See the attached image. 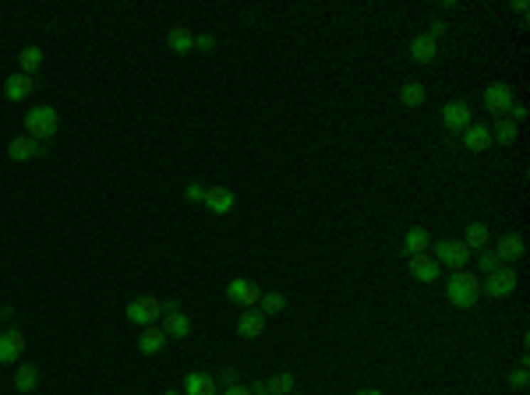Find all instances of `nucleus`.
I'll use <instances>...</instances> for the list:
<instances>
[{
	"label": "nucleus",
	"mask_w": 530,
	"mask_h": 395,
	"mask_svg": "<svg viewBox=\"0 0 530 395\" xmlns=\"http://www.w3.org/2000/svg\"><path fill=\"white\" fill-rule=\"evenodd\" d=\"M445 296H449V303H452V307L470 310V307L481 300V276H477V272H467V269L452 272V276H449V283H445Z\"/></svg>",
	"instance_id": "nucleus-1"
},
{
	"label": "nucleus",
	"mask_w": 530,
	"mask_h": 395,
	"mask_svg": "<svg viewBox=\"0 0 530 395\" xmlns=\"http://www.w3.org/2000/svg\"><path fill=\"white\" fill-rule=\"evenodd\" d=\"M170 310H181L177 307V300H159V296H134L127 307H124V318L131 321V325H152L156 318H163V314H170Z\"/></svg>",
	"instance_id": "nucleus-2"
},
{
	"label": "nucleus",
	"mask_w": 530,
	"mask_h": 395,
	"mask_svg": "<svg viewBox=\"0 0 530 395\" xmlns=\"http://www.w3.org/2000/svg\"><path fill=\"white\" fill-rule=\"evenodd\" d=\"M431 258L438 261V269H449V272H460L467 269V261L474 258V251L463 244V240H452V237H442L431 244Z\"/></svg>",
	"instance_id": "nucleus-3"
},
{
	"label": "nucleus",
	"mask_w": 530,
	"mask_h": 395,
	"mask_svg": "<svg viewBox=\"0 0 530 395\" xmlns=\"http://www.w3.org/2000/svg\"><path fill=\"white\" fill-rule=\"evenodd\" d=\"M57 127H60V117H57L53 106H32L25 113V134L36 138V141H50L57 134Z\"/></svg>",
	"instance_id": "nucleus-4"
},
{
	"label": "nucleus",
	"mask_w": 530,
	"mask_h": 395,
	"mask_svg": "<svg viewBox=\"0 0 530 395\" xmlns=\"http://www.w3.org/2000/svg\"><path fill=\"white\" fill-rule=\"evenodd\" d=\"M484 109L495 117V120H502V117H509V109H513V102H516V96H513V85H506V82H492L488 89H484Z\"/></svg>",
	"instance_id": "nucleus-5"
},
{
	"label": "nucleus",
	"mask_w": 530,
	"mask_h": 395,
	"mask_svg": "<svg viewBox=\"0 0 530 395\" xmlns=\"http://www.w3.org/2000/svg\"><path fill=\"white\" fill-rule=\"evenodd\" d=\"M470 124H474V109H470L467 99H456V102H445V106H442V127H445L449 134H460V131H467Z\"/></svg>",
	"instance_id": "nucleus-6"
},
{
	"label": "nucleus",
	"mask_w": 530,
	"mask_h": 395,
	"mask_svg": "<svg viewBox=\"0 0 530 395\" xmlns=\"http://www.w3.org/2000/svg\"><path fill=\"white\" fill-rule=\"evenodd\" d=\"M516 272L513 269H499V272H492V276H484L481 279V293L488 296H509L513 290H516Z\"/></svg>",
	"instance_id": "nucleus-7"
},
{
	"label": "nucleus",
	"mask_w": 530,
	"mask_h": 395,
	"mask_svg": "<svg viewBox=\"0 0 530 395\" xmlns=\"http://www.w3.org/2000/svg\"><path fill=\"white\" fill-rule=\"evenodd\" d=\"M226 300H233V303H240V307H258L262 290H258V283H251V279H230V283H226Z\"/></svg>",
	"instance_id": "nucleus-8"
},
{
	"label": "nucleus",
	"mask_w": 530,
	"mask_h": 395,
	"mask_svg": "<svg viewBox=\"0 0 530 395\" xmlns=\"http://www.w3.org/2000/svg\"><path fill=\"white\" fill-rule=\"evenodd\" d=\"M524 254H527V244H524L520 233H506V237L495 244V258H499L502 265H513V261H520Z\"/></svg>",
	"instance_id": "nucleus-9"
},
{
	"label": "nucleus",
	"mask_w": 530,
	"mask_h": 395,
	"mask_svg": "<svg viewBox=\"0 0 530 395\" xmlns=\"http://www.w3.org/2000/svg\"><path fill=\"white\" fill-rule=\"evenodd\" d=\"M21 353H25V335L18 328L0 332V364H18Z\"/></svg>",
	"instance_id": "nucleus-10"
},
{
	"label": "nucleus",
	"mask_w": 530,
	"mask_h": 395,
	"mask_svg": "<svg viewBox=\"0 0 530 395\" xmlns=\"http://www.w3.org/2000/svg\"><path fill=\"white\" fill-rule=\"evenodd\" d=\"M431 251V233L424 229V226H410L407 233H403V247H400V254H428Z\"/></svg>",
	"instance_id": "nucleus-11"
},
{
	"label": "nucleus",
	"mask_w": 530,
	"mask_h": 395,
	"mask_svg": "<svg viewBox=\"0 0 530 395\" xmlns=\"http://www.w3.org/2000/svg\"><path fill=\"white\" fill-rule=\"evenodd\" d=\"M410 276L418 283H438L442 269H438V261L431 254H410Z\"/></svg>",
	"instance_id": "nucleus-12"
},
{
	"label": "nucleus",
	"mask_w": 530,
	"mask_h": 395,
	"mask_svg": "<svg viewBox=\"0 0 530 395\" xmlns=\"http://www.w3.org/2000/svg\"><path fill=\"white\" fill-rule=\"evenodd\" d=\"M410 60H414V64H435V60H438V43H435L428 32H421V36L410 39Z\"/></svg>",
	"instance_id": "nucleus-13"
},
{
	"label": "nucleus",
	"mask_w": 530,
	"mask_h": 395,
	"mask_svg": "<svg viewBox=\"0 0 530 395\" xmlns=\"http://www.w3.org/2000/svg\"><path fill=\"white\" fill-rule=\"evenodd\" d=\"M166 342H170V335H166L159 325H145V332H142V339H138V353H142V357H156Z\"/></svg>",
	"instance_id": "nucleus-14"
},
{
	"label": "nucleus",
	"mask_w": 530,
	"mask_h": 395,
	"mask_svg": "<svg viewBox=\"0 0 530 395\" xmlns=\"http://www.w3.org/2000/svg\"><path fill=\"white\" fill-rule=\"evenodd\" d=\"M202 205L209 208L212 215H226V212H233V205H237V195H233L230 188H209Z\"/></svg>",
	"instance_id": "nucleus-15"
},
{
	"label": "nucleus",
	"mask_w": 530,
	"mask_h": 395,
	"mask_svg": "<svg viewBox=\"0 0 530 395\" xmlns=\"http://www.w3.org/2000/svg\"><path fill=\"white\" fill-rule=\"evenodd\" d=\"M467 152H484V148H492V127H484V124H470L467 131H463V141H460Z\"/></svg>",
	"instance_id": "nucleus-16"
},
{
	"label": "nucleus",
	"mask_w": 530,
	"mask_h": 395,
	"mask_svg": "<svg viewBox=\"0 0 530 395\" xmlns=\"http://www.w3.org/2000/svg\"><path fill=\"white\" fill-rule=\"evenodd\" d=\"M184 395H219V385L206 371H191L184 374Z\"/></svg>",
	"instance_id": "nucleus-17"
},
{
	"label": "nucleus",
	"mask_w": 530,
	"mask_h": 395,
	"mask_svg": "<svg viewBox=\"0 0 530 395\" xmlns=\"http://www.w3.org/2000/svg\"><path fill=\"white\" fill-rule=\"evenodd\" d=\"M166 43H170V50H174L177 57H184V53H191V50H195V36L188 32V25H184V21H174V25H170Z\"/></svg>",
	"instance_id": "nucleus-18"
},
{
	"label": "nucleus",
	"mask_w": 530,
	"mask_h": 395,
	"mask_svg": "<svg viewBox=\"0 0 530 395\" xmlns=\"http://www.w3.org/2000/svg\"><path fill=\"white\" fill-rule=\"evenodd\" d=\"M170 339H188L191 335V318L184 314V310H170V314H163V325H159Z\"/></svg>",
	"instance_id": "nucleus-19"
},
{
	"label": "nucleus",
	"mask_w": 530,
	"mask_h": 395,
	"mask_svg": "<svg viewBox=\"0 0 530 395\" xmlns=\"http://www.w3.org/2000/svg\"><path fill=\"white\" fill-rule=\"evenodd\" d=\"M237 332L244 335V339H258L262 332H265V314L255 307V310H240V318H237Z\"/></svg>",
	"instance_id": "nucleus-20"
},
{
	"label": "nucleus",
	"mask_w": 530,
	"mask_h": 395,
	"mask_svg": "<svg viewBox=\"0 0 530 395\" xmlns=\"http://www.w3.org/2000/svg\"><path fill=\"white\" fill-rule=\"evenodd\" d=\"M36 89V82L28 78V75H11L7 82H4V96H7V102H21V99H28V92Z\"/></svg>",
	"instance_id": "nucleus-21"
},
{
	"label": "nucleus",
	"mask_w": 530,
	"mask_h": 395,
	"mask_svg": "<svg viewBox=\"0 0 530 395\" xmlns=\"http://www.w3.org/2000/svg\"><path fill=\"white\" fill-rule=\"evenodd\" d=\"M7 156H11L14 163H28L32 156H39V141H36V138H28V134H21V138H11V145H7Z\"/></svg>",
	"instance_id": "nucleus-22"
},
{
	"label": "nucleus",
	"mask_w": 530,
	"mask_h": 395,
	"mask_svg": "<svg viewBox=\"0 0 530 395\" xmlns=\"http://www.w3.org/2000/svg\"><path fill=\"white\" fill-rule=\"evenodd\" d=\"M516 134H520V127L509 120V117H502V120H495V127H492V145H513L516 141Z\"/></svg>",
	"instance_id": "nucleus-23"
},
{
	"label": "nucleus",
	"mask_w": 530,
	"mask_h": 395,
	"mask_svg": "<svg viewBox=\"0 0 530 395\" xmlns=\"http://www.w3.org/2000/svg\"><path fill=\"white\" fill-rule=\"evenodd\" d=\"M36 385H39V367H32V364H21V367L14 371V392L28 395Z\"/></svg>",
	"instance_id": "nucleus-24"
},
{
	"label": "nucleus",
	"mask_w": 530,
	"mask_h": 395,
	"mask_svg": "<svg viewBox=\"0 0 530 395\" xmlns=\"http://www.w3.org/2000/svg\"><path fill=\"white\" fill-rule=\"evenodd\" d=\"M18 64H21V75H36L39 67H43V50L39 46H25L21 53H18Z\"/></svg>",
	"instance_id": "nucleus-25"
},
{
	"label": "nucleus",
	"mask_w": 530,
	"mask_h": 395,
	"mask_svg": "<svg viewBox=\"0 0 530 395\" xmlns=\"http://www.w3.org/2000/svg\"><path fill=\"white\" fill-rule=\"evenodd\" d=\"M488 237H492V233H488V226H484V222H470V226H467L463 244H467L470 251H484V247H488Z\"/></svg>",
	"instance_id": "nucleus-26"
},
{
	"label": "nucleus",
	"mask_w": 530,
	"mask_h": 395,
	"mask_svg": "<svg viewBox=\"0 0 530 395\" xmlns=\"http://www.w3.org/2000/svg\"><path fill=\"white\" fill-rule=\"evenodd\" d=\"M424 99H428V89H424L421 82H407L400 89V102L403 106H424Z\"/></svg>",
	"instance_id": "nucleus-27"
},
{
	"label": "nucleus",
	"mask_w": 530,
	"mask_h": 395,
	"mask_svg": "<svg viewBox=\"0 0 530 395\" xmlns=\"http://www.w3.org/2000/svg\"><path fill=\"white\" fill-rule=\"evenodd\" d=\"M258 310H262L265 318H269V314H283V310H287V296L276 293V290H272V293H262V300H258Z\"/></svg>",
	"instance_id": "nucleus-28"
},
{
	"label": "nucleus",
	"mask_w": 530,
	"mask_h": 395,
	"mask_svg": "<svg viewBox=\"0 0 530 395\" xmlns=\"http://www.w3.org/2000/svg\"><path fill=\"white\" fill-rule=\"evenodd\" d=\"M265 389L272 395H290L294 392V374H290V371H280V374H272V378L265 382Z\"/></svg>",
	"instance_id": "nucleus-29"
},
{
	"label": "nucleus",
	"mask_w": 530,
	"mask_h": 395,
	"mask_svg": "<svg viewBox=\"0 0 530 395\" xmlns=\"http://www.w3.org/2000/svg\"><path fill=\"white\" fill-rule=\"evenodd\" d=\"M474 258H477V265H481V272H477V276H492V272L506 269V265L495 258V251H488V247H484V251H474Z\"/></svg>",
	"instance_id": "nucleus-30"
},
{
	"label": "nucleus",
	"mask_w": 530,
	"mask_h": 395,
	"mask_svg": "<svg viewBox=\"0 0 530 395\" xmlns=\"http://www.w3.org/2000/svg\"><path fill=\"white\" fill-rule=\"evenodd\" d=\"M527 385H530L527 367H516V371L509 374V389H513V392H527Z\"/></svg>",
	"instance_id": "nucleus-31"
},
{
	"label": "nucleus",
	"mask_w": 530,
	"mask_h": 395,
	"mask_svg": "<svg viewBox=\"0 0 530 395\" xmlns=\"http://www.w3.org/2000/svg\"><path fill=\"white\" fill-rule=\"evenodd\" d=\"M206 191H209L206 184H198V180H191V184L184 188V198H188L191 205H202V201H206Z\"/></svg>",
	"instance_id": "nucleus-32"
},
{
	"label": "nucleus",
	"mask_w": 530,
	"mask_h": 395,
	"mask_svg": "<svg viewBox=\"0 0 530 395\" xmlns=\"http://www.w3.org/2000/svg\"><path fill=\"white\" fill-rule=\"evenodd\" d=\"M212 378H216L219 392H223V389H230V385H237V371H233V367H223V371H219V374H212Z\"/></svg>",
	"instance_id": "nucleus-33"
},
{
	"label": "nucleus",
	"mask_w": 530,
	"mask_h": 395,
	"mask_svg": "<svg viewBox=\"0 0 530 395\" xmlns=\"http://www.w3.org/2000/svg\"><path fill=\"white\" fill-rule=\"evenodd\" d=\"M445 28H449V25H445V21H442V18H435V21H431V28H428V36H431V39H435V43H438V39H442V36H445Z\"/></svg>",
	"instance_id": "nucleus-34"
},
{
	"label": "nucleus",
	"mask_w": 530,
	"mask_h": 395,
	"mask_svg": "<svg viewBox=\"0 0 530 395\" xmlns=\"http://www.w3.org/2000/svg\"><path fill=\"white\" fill-rule=\"evenodd\" d=\"M195 50L209 53V50H216V39H212V36H195Z\"/></svg>",
	"instance_id": "nucleus-35"
},
{
	"label": "nucleus",
	"mask_w": 530,
	"mask_h": 395,
	"mask_svg": "<svg viewBox=\"0 0 530 395\" xmlns=\"http://www.w3.org/2000/svg\"><path fill=\"white\" fill-rule=\"evenodd\" d=\"M509 120H513V124L527 120V106H524V102H513V109H509Z\"/></svg>",
	"instance_id": "nucleus-36"
},
{
	"label": "nucleus",
	"mask_w": 530,
	"mask_h": 395,
	"mask_svg": "<svg viewBox=\"0 0 530 395\" xmlns=\"http://www.w3.org/2000/svg\"><path fill=\"white\" fill-rule=\"evenodd\" d=\"M219 395H251V389L237 382V385H230V389H223V392H219Z\"/></svg>",
	"instance_id": "nucleus-37"
},
{
	"label": "nucleus",
	"mask_w": 530,
	"mask_h": 395,
	"mask_svg": "<svg viewBox=\"0 0 530 395\" xmlns=\"http://www.w3.org/2000/svg\"><path fill=\"white\" fill-rule=\"evenodd\" d=\"M251 395H272V392L265 389V382H255V385H251Z\"/></svg>",
	"instance_id": "nucleus-38"
},
{
	"label": "nucleus",
	"mask_w": 530,
	"mask_h": 395,
	"mask_svg": "<svg viewBox=\"0 0 530 395\" xmlns=\"http://www.w3.org/2000/svg\"><path fill=\"white\" fill-rule=\"evenodd\" d=\"M509 7H513V11H516V14H524V18H527V4H524V0H513V4H509Z\"/></svg>",
	"instance_id": "nucleus-39"
},
{
	"label": "nucleus",
	"mask_w": 530,
	"mask_h": 395,
	"mask_svg": "<svg viewBox=\"0 0 530 395\" xmlns=\"http://www.w3.org/2000/svg\"><path fill=\"white\" fill-rule=\"evenodd\" d=\"M11 314H14V310H11V307H4V310H0V321H7Z\"/></svg>",
	"instance_id": "nucleus-40"
},
{
	"label": "nucleus",
	"mask_w": 530,
	"mask_h": 395,
	"mask_svg": "<svg viewBox=\"0 0 530 395\" xmlns=\"http://www.w3.org/2000/svg\"><path fill=\"white\" fill-rule=\"evenodd\" d=\"M357 395H382V392H378V389H361Z\"/></svg>",
	"instance_id": "nucleus-41"
},
{
	"label": "nucleus",
	"mask_w": 530,
	"mask_h": 395,
	"mask_svg": "<svg viewBox=\"0 0 530 395\" xmlns=\"http://www.w3.org/2000/svg\"><path fill=\"white\" fill-rule=\"evenodd\" d=\"M163 395H184V392H174V389H170V392H163Z\"/></svg>",
	"instance_id": "nucleus-42"
}]
</instances>
